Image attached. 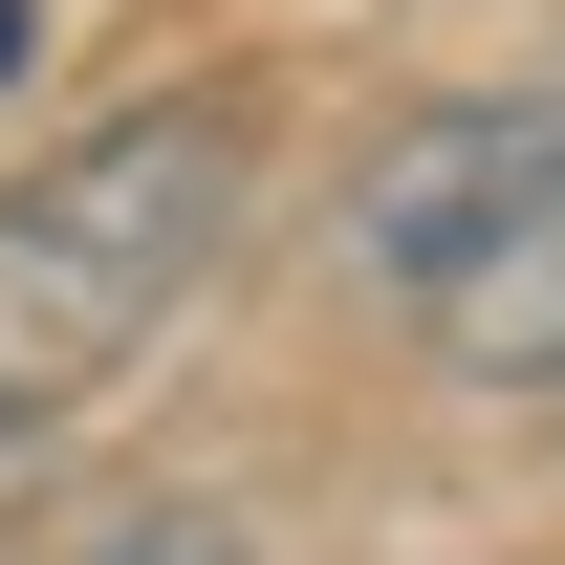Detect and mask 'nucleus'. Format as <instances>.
Returning <instances> with one entry per match:
<instances>
[{"instance_id": "nucleus-1", "label": "nucleus", "mask_w": 565, "mask_h": 565, "mask_svg": "<svg viewBox=\"0 0 565 565\" xmlns=\"http://www.w3.org/2000/svg\"><path fill=\"white\" fill-rule=\"evenodd\" d=\"M239 174H262V109H239V87H152L109 131H66L44 174H0V349L66 370V392H109V370L217 282Z\"/></svg>"}, {"instance_id": "nucleus-2", "label": "nucleus", "mask_w": 565, "mask_h": 565, "mask_svg": "<svg viewBox=\"0 0 565 565\" xmlns=\"http://www.w3.org/2000/svg\"><path fill=\"white\" fill-rule=\"evenodd\" d=\"M349 262L392 282V305H479V282H522V262H565V66H522V87H457V109H414V131L349 174Z\"/></svg>"}, {"instance_id": "nucleus-3", "label": "nucleus", "mask_w": 565, "mask_h": 565, "mask_svg": "<svg viewBox=\"0 0 565 565\" xmlns=\"http://www.w3.org/2000/svg\"><path fill=\"white\" fill-rule=\"evenodd\" d=\"M87 565H239V522H217V500H131Z\"/></svg>"}, {"instance_id": "nucleus-4", "label": "nucleus", "mask_w": 565, "mask_h": 565, "mask_svg": "<svg viewBox=\"0 0 565 565\" xmlns=\"http://www.w3.org/2000/svg\"><path fill=\"white\" fill-rule=\"evenodd\" d=\"M66 414H87L66 370H22V349H0V479H44V457H66Z\"/></svg>"}, {"instance_id": "nucleus-5", "label": "nucleus", "mask_w": 565, "mask_h": 565, "mask_svg": "<svg viewBox=\"0 0 565 565\" xmlns=\"http://www.w3.org/2000/svg\"><path fill=\"white\" fill-rule=\"evenodd\" d=\"M22 66H44V0H0V87H22Z\"/></svg>"}]
</instances>
